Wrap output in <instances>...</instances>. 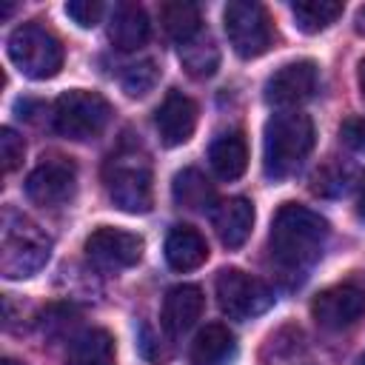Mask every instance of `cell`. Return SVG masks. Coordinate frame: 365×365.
Masks as SVG:
<instances>
[{
    "instance_id": "6da1fadb",
    "label": "cell",
    "mask_w": 365,
    "mask_h": 365,
    "mask_svg": "<svg viewBox=\"0 0 365 365\" xmlns=\"http://www.w3.org/2000/svg\"><path fill=\"white\" fill-rule=\"evenodd\" d=\"M328 242V222L297 202L279 205V211L271 220V234H268V251L271 259L282 271H305L311 268Z\"/></svg>"
},
{
    "instance_id": "7a4b0ae2",
    "label": "cell",
    "mask_w": 365,
    "mask_h": 365,
    "mask_svg": "<svg viewBox=\"0 0 365 365\" xmlns=\"http://www.w3.org/2000/svg\"><path fill=\"white\" fill-rule=\"evenodd\" d=\"M314 148V123L302 111H279L265 123L262 168L265 177L282 180L299 168Z\"/></svg>"
},
{
    "instance_id": "3957f363",
    "label": "cell",
    "mask_w": 365,
    "mask_h": 365,
    "mask_svg": "<svg viewBox=\"0 0 365 365\" xmlns=\"http://www.w3.org/2000/svg\"><path fill=\"white\" fill-rule=\"evenodd\" d=\"M51 257V240L26 217L6 211L0 240V271L9 279L37 274Z\"/></svg>"
},
{
    "instance_id": "277c9868",
    "label": "cell",
    "mask_w": 365,
    "mask_h": 365,
    "mask_svg": "<svg viewBox=\"0 0 365 365\" xmlns=\"http://www.w3.org/2000/svg\"><path fill=\"white\" fill-rule=\"evenodd\" d=\"M9 60L31 80H48L63 66V43L40 23H23L9 34Z\"/></svg>"
},
{
    "instance_id": "5b68a950",
    "label": "cell",
    "mask_w": 365,
    "mask_h": 365,
    "mask_svg": "<svg viewBox=\"0 0 365 365\" xmlns=\"http://www.w3.org/2000/svg\"><path fill=\"white\" fill-rule=\"evenodd\" d=\"M54 128L66 140H94L111 120V106L103 94L86 91V88H71L57 97L54 103Z\"/></svg>"
},
{
    "instance_id": "8992f818",
    "label": "cell",
    "mask_w": 365,
    "mask_h": 365,
    "mask_svg": "<svg viewBox=\"0 0 365 365\" xmlns=\"http://www.w3.org/2000/svg\"><path fill=\"white\" fill-rule=\"evenodd\" d=\"M106 188L111 202L128 214H145L151 208V171L137 154H114L106 165Z\"/></svg>"
},
{
    "instance_id": "52a82bcc",
    "label": "cell",
    "mask_w": 365,
    "mask_h": 365,
    "mask_svg": "<svg viewBox=\"0 0 365 365\" xmlns=\"http://www.w3.org/2000/svg\"><path fill=\"white\" fill-rule=\"evenodd\" d=\"M222 23H225V34H228L231 48L242 60H251V57H259L268 51L274 34H271L268 11L259 3H254V0L228 3L222 11Z\"/></svg>"
},
{
    "instance_id": "ba28073f",
    "label": "cell",
    "mask_w": 365,
    "mask_h": 365,
    "mask_svg": "<svg viewBox=\"0 0 365 365\" xmlns=\"http://www.w3.org/2000/svg\"><path fill=\"white\" fill-rule=\"evenodd\" d=\"M217 302L231 319H251L274 305V294L262 279L240 268H225L217 277Z\"/></svg>"
},
{
    "instance_id": "9c48e42d",
    "label": "cell",
    "mask_w": 365,
    "mask_h": 365,
    "mask_svg": "<svg viewBox=\"0 0 365 365\" xmlns=\"http://www.w3.org/2000/svg\"><path fill=\"white\" fill-rule=\"evenodd\" d=\"M74 188H77V168L66 157H48L26 177V197L43 208L66 205L74 197Z\"/></svg>"
},
{
    "instance_id": "30bf717a",
    "label": "cell",
    "mask_w": 365,
    "mask_h": 365,
    "mask_svg": "<svg viewBox=\"0 0 365 365\" xmlns=\"http://www.w3.org/2000/svg\"><path fill=\"white\" fill-rule=\"evenodd\" d=\"M86 257L94 268L100 271H123L140 262L143 257V240L131 231L123 228H97L88 240H86Z\"/></svg>"
},
{
    "instance_id": "8fae6325",
    "label": "cell",
    "mask_w": 365,
    "mask_h": 365,
    "mask_svg": "<svg viewBox=\"0 0 365 365\" xmlns=\"http://www.w3.org/2000/svg\"><path fill=\"white\" fill-rule=\"evenodd\" d=\"M311 314L322 328L342 331L365 314V291L356 285H331L314 297Z\"/></svg>"
},
{
    "instance_id": "7c38bea8",
    "label": "cell",
    "mask_w": 365,
    "mask_h": 365,
    "mask_svg": "<svg viewBox=\"0 0 365 365\" xmlns=\"http://www.w3.org/2000/svg\"><path fill=\"white\" fill-rule=\"evenodd\" d=\"M314 88H317V63L297 60V63H285L265 80V100L271 106H297L308 100Z\"/></svg>"
},
{
    "instance_id": "4fadbf2b",
    "label": "cell",
    "mask_w": 365,
    "mask_h": 365,
    "mask_svg": "<svg viewBox=\"0 0 365 365\" xmlns=\"http://www.w3.org/2000/svg\"><path fill=\"white\" fill-rule=\"evenodd\" d=\"M154 125H157L163 145L174 148V145L188 143L197 128V103L185 97L182 91H168L165 100L154 111Z\"/></svg>"
},
{
    "instance_id": "5bb4252c",
    "label": "cell",
    "mask_w": 365,
    "mask_h": 365,
    "mask_svg": "<svg viewBox=\"0 0 365 365\" xmlns=\"http://www.w3.org/2000/svg\"><path fill=\"white\" fill-rule=\"evenodd\" d=\"M202 305H205V297L197 285H174L163 299V314H160L163 328L171 336L185 334L200 319Z\"/></svg>"
},
{
    "instance_id": "9a60e30c",
    "label": "cell",
    "mask_w": 365,
    "mask_h": 365,
    "mask_svg": "<svg viewBox=\"0 0 365 365\" xmlns=\"http://www.w3.org/2000/svg\"><path fill=\"white\" fill-rule=\"evenodd\" d=\"M211 222L225 248H240L254 228V205L245 197H231L214 208Z\"/></svg>"
},
{
    "instance_id": "2e32d148",
    "label": "cell",
    "mask_w": 365,
    "mask_h": 365,
    "mask_svg": "<svg viewBox=\"0 0 365 365\" xmlns=\"http://www.w3.org/2000/svg\"><path fill=\"white\" fill-rule=\"evenodd\" d=\"M148 31H151V23H148V14L143 6H137V3H117L114 6L111 20H108V37L117 48L134 51V48L145 46Z\"/></svg>"
},
{
    "instance_id": "e0dca14e",
    "label": "cell",
    "mask_w": 365,
    "mask_h": 365,
    "mask_svg": "<svg viewBox=\"0 0 365 365\" xmlns=\"http://www.w3.org/2000/svg\"><path fill=\"white\" fill-rule=\"evenodd\" d=\"M208 259L205 237L191 225H177L165 237V262L174 271H194Z\"/></svg>"
},
{
    "instance_id": "ac0fdd59",
    "label": "cell",
    "mask_w": 365,
    "mask_h": 365,
    "mask_svg": "<svg viewBox=\"0 0 365 365\" xmlns=\"http://www.w3.org/2000/svg\"><path fill=\"white\" fill-rule=\"evenodd\" d=\"M234 354H237L234 334L220 322L205 325L191 342V365H228Z\"/></svg>"
},
{
    "instance_id": "d6986e66",
    "label": "cell",
    "mask_w": 365,
    "mask_h": 365,
    "mask_svg": "<svg viewBox=\"0 0 365 365\" xmlns=\"http://www.w3.org/2000/svg\"><path fill=\"white\" fill-rule=\"evenodd\" d=\"M208 160H211V168L217 171V177H222V180L242 177V171L248 165V143H245L242 131H231V134L217 137L211 143Z\"/></svg>"
},
{
    "instance_id": "ffe728a7",
    "label": "cell",
    "mask_w": 365,
    "mask_h": 365,
    "mask_svg": "<svg viewBox=\"0 0 365 365\" xmlns=\"http://www.w3.org/2000/svg\"><path fill=\"white\" fill-rule=\"evenodd\" d=\"M68 365H114V336L103 328L83 331L68 345Z\"/></svg>"
},
{
    "instance_id": "44dd1931",
    "label": "cell",
    "mask_w": 365,
    "mask_h": 365,
    "mask_svg": "<svg viewBox=\"0 0 365 365\" xmlns=\"http://www.w3.org/2000/svg\"><path fill=\"white\" fill-rule=\"evenodd\" d=\"M171 194H174L177 205L188 208V211H202L214 200V185L200 168H182V171L174 174Z\"/></svg>"
},
{
    "instance_id": "7402d4cb",
    "label": "cell",
    "mask_w": 365,
    "mask_h": 365,
    "mask_svg": "<svg viewBox=\"0 0 365 365\" xmlns=\"http://www.w3.org/2000/svg\"><path fill=\"white\" fill-rule=\"evenodd\" d=\"M180 60L191 77H211L220 66V48L208 31H200L191 40L180 43Z\"/></svg>"
},
{
    "instance_id": "603a6c76",
    "label": "cell",
    "mask_w": 365,
    "mask_h": 365,
    "mask_svg": "<svg viewBox=\"0 0 365 365\" xmlns=\"http://www.w3.org/2000/svg\"><path fill=\"white\" fill-rule=\"evenodd\" d=\"M291 14L299 31L319 34L331 23H336V17H342V3L339 0H297L291 3Z\"/></svg>"
},
{
    "instance_id": "cb8c5ba5",
    "label": "cell",
    "mask_w": 365,
    "mask_h": 365,
    "mask_svg": "<svg viewBox=\"0 0 365 365\" xmlns=\"http://www.w3.org/2000/svg\"><path fill=\"white\" fill-rule=\"evenodd\" d=\"M160 20H163V29L165 34L174 40V43H185L191 40L194 34L202 31V20H200V9L194 3H165L160 9Z\"/></svg>"
},
{
    "instance_id": "d4e9b609",
    "label": "cell",
    "mask_w": 365,
    "mask_h": 365,
    "mask_svg": "<svg viewBox=\"0 0 365 365\" xmlns=\"http://www.w3.org/2000/svg\"><path fill=\"white\" fill-rule=\"evenodd\" d=\"M356 174L351 165H345L342 160H328L322 168H317L314 180H311V191L319 197H339L351 188V182L356 185Z\"/></svg>"
},
{
    "instance_id": "484cf974",
    "label": "cell",
    "mask_w": 365,
    "mask_h": 365,
    "mask_svg": "<svg viewBox=\"0 0 365 365\" xmlns=\"http://www.w3.org/2000/svg\"><path fill=\"white\" fill-rule=\"evenodd\" d=\"M160 83V68L154 60H140L125 66V71L120 74V86L128 97H145L154 86Z\"/></svg>"
},
{
    "instance_id": "4316f807",
    "label": "cell",
    "mask_w": 365,
    "mask_h": 365,
    "mask_svg": "<svg viewBox=\"0 0 365 365\" xmlns=\"http://www.w3.org/2000/svg\"><path fill=\"white\" fill-rule=\"evenodd\" d=\"M23 154H26L23 137H17V131H11V128H3V131H0V160H3V171L11 174L14 168H20Z\"/></svg>"
},
{
    "instance_id": "83f0119b",
    "label": "cell",
    "mask_w": 365,
    "mask_h": 365,
    "mask_svg": "<svg viewBox=\"0 0 365 365\" xmlns=\"http://www.w3.org/2000/svg\"><path fill=\"white\" fill-rule=\"evenodd\" d=\"M66 14L80 26V29H94L103 17V3L100 0H68Z\"/></svg>"
},
{
    "instance_id": "f1b7e54d",
    "label": "cell",
    "mask_w": 365,
    "mask_h": 365,
    "mask_svg": "<svg viewBox=\"0 0 365 365\" xmlns=\"http://www.w3.org/2000/svg\"><path fill=\"white\" fill-rule=\"evenodd\" d=\"M339 137H342V143H345L348 148L365 154V117H348V120L339 125Z\"/></svg>"
},
{
    "instance_id": "f546056e",
    "label": "cell",
    "mask_w": 365,
    "mask_h": 365,
    "mask_svg": "<svg viewBox=\"0 0 365 365\" xmlns=\"http://www.w3.org/2000/svg\"><path fill=\"white\" fill-rule=\"evenodd\" d=\"M356 214L359 220H365V174H359L356 180Z\"/></svg>"
},
{
    "instance_id": "4dcf8cb0",
    "label": "cell",
    "mask_w": 365,
    "mask_h": 365,
    "mask_svg": "<svg viewBox=\"0 0 365 365\" xmlns=\"http://www.w3.org/2000/svg\"><path fill=\"white\" fill-rule=\"evenodd\" d=\"M356 29L365 34V6H359V11H356Z\"/></svg>"
},
{
    "instance_id": "1f68e13d",
    "label": "cell",
    "mask_w": 365,
    "mask_h": 365,
    "mask_svg": "<svg viewBox=\"0 0 365 365\" xmlns=\"http://www.w3.org/2000/svg\"><path fill=\"white\" fill-rule=\"evenodd\" d=\"M359 88H362V97H365V60L359 63Z\"/></svg>"
},
{
    "instance_id": "d6a6232c",
    "label": "cell",
    "mask_w": 365,
    "mask_h": 365,
    "mask_svg": "<svg viewBox=\"0 0 365 365\" xmlns=\"http://www.w3.org/2000/svg\"><path fill=\"white\" fill-rule=\"evenodd\" d=\"M3 365H20V362H14V359H3Z\"/></svg>"
},
{
    "instance_id": "836d02e7",
    "label": "cell",
    "mask_w": 365,
    "mask_h": 365,
    "mask_svg": "<svg viewBox=\"0 0 365 365\" xmlns=\"http://www.w3.org/2000/svg\"><path fill=\"white\" fill-rule=\"evenodd\" d=\"M359 365H365V356H362V359H359Z\"/></svg>"
}]
</instances>
